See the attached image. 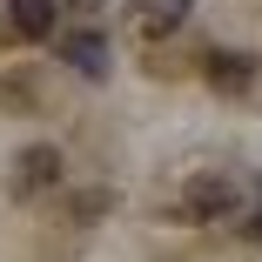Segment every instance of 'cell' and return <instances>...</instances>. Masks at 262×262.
Returning a JSON list of instances; mask_svg holds the SVG:
<instances>
[{
  "label": "cell",
  "instance_id": "5b68a950",
  "mask_svg": "<svg viewBox=\"0 0 262 262\" xmlns=\"http://www.w3.org/2000/svg\"><path fill=\"white\" fill-rule=\"evenodd\" d=\"M54 7L61 0H7V20H14L20 40H47L54 34Z\"/></svg>",
  "mask_w": 262,
  "mask_h": 262
},
{
  "label": "cell",
  "instance_id": "3957f363",
  "mask_svg": "<svg viewBox=\"0 0 262 262\" xmlns=\"http://www.w3.org/2000/svg\"><path fill=\"white\" fill-rule=\"evenodd\" d=\"M188 7L195 0H135V14H128V27L141 34V40H168L182 20H188Z\"/></svg>",
  "mask_w": 262,
  "mask_h": 262
},
{
  "label": "cell",
  "instance_id": "8992f818",
  "mask_svg": "<svg viewBox=\"0 0 262 262\" xmlns=\"http://www.w3.org/2000/svg\"><path fill=\"white\" fill-rule=\"evenodd\" d=\"M208 81H215L222 94H242V88L255 81V68H249L242 54H208Z\"/></svg>",
  "mask_w": 262,
  "mask_h": 262
},
{
  "label": "cell",
  "instance_id": "277c9868",
  "mask_svg": "<svg viewBox=\"0 0 262 262\" xmlns=\"http://www.w3.org/2000/svg\"><path fill=\"white\" fill-rule=\"evenodd\" d=\"M61 61H68L74 74L101 81V74H108V40H101L94 27H81V34H68V40H61Z\"/></svg>",
  "mask_w": 262,
  "mask_h": 262
},
{
  "label": "cell",
  "instance_id": "7a4b0ae2",
  "mask_svg": "<svg viewBox=\"0 0 262 262\" xmlns=\"http://www.w3.org/2000/svg\"><path fill=\"white\" fill-rule=\"evenodd\" d=\"M61 175H68V162H61V148H47V141L14 155V195H47Z\"/></svg>",
  "mask_w": 262,
  "mask_h": 262
},
{
  "label": "cell",
  "instance_id": "52a82bcc",
  "mask_svg": "<svg viewBox=\"0 0 262 262\" xmlns=\"http://www.w3.org/2000/svg\"><path fill=\"white\" fill-rule=\"evenodd\" d=\"M68 7H101V0H68Z\"/></svg>",
  "mask_w": 262,
  "mask_h": 262
},
{
  "label": "cell",
  "instance_id": "6da1fadb",
  "mask_svg": "<svg viewBox=\"0 0 262 262\" xmlns=\"http://www.w3.org/2000/svg\"><path fill=\"white\" fill-rule=\"evenodd\" d=\"M175 208H182V222H222L229 208H235V175H222V168L188 175L182 195H175Z\"/></svg>",
  "mask_w": 262,
  "mask_h": 262
}]
</instances>
